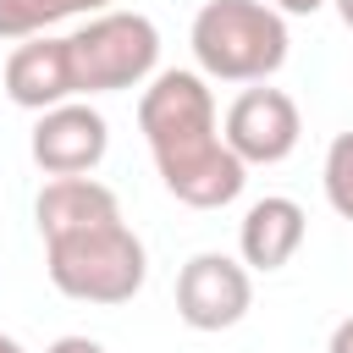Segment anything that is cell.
Masks as SVG:
<instances>
[{
    "label": "cell",
    "mask_w": 353,
    "mask_h": 353,
    "mask_svg": "<svg viewBox=\"0 0 353 353\" xmlns=\"http://www.w3.org/2000/svg\"><path fill=\"white\" fill-rule=\"evenodd\" d=\"M303 232H309V215L298 199L287 193H265L243 210V226H237V254L248 270H281L298 248H303Z\"/></svg>",
    "instance_id": "9"
},
{
    "label": "cell",
    "mask_w": 353,
    "mask_h": 353,
    "mask_svg": "<svg viewBox=\"0 0 353 353\" xmlns=\"http://www.w3.org/2000/svg\"><path fill=\"white\" fill-rule=\"evenodd\" d=\"M320 188H325V204L353 221V132H336L331 149H325V165H320Z\"/></svg>",
    "instance_id": "12"
},
{
    "label": "cell",
    "mask_w": 353,
    "mask_h": 353,
    "mask_svg": "<svg viewBox=\"0 0 353 353\" xmlns=\"http://www.w3.org/2000/svg\"><path fill=\"white\" fill-rule=\"evenodd\" d=\"M138 127H143L154 171L176 204L221 210L243 193L248 165L221 138V116H215V94H210L204 72H182V66L154 72L138 99Z\"/></svg>",
    "instance_id": "1"
},
{
    "label": "cell",
    "mask_w": 353,
    "mask_h": 353,
    "mask_svg": "<svg viewBox=\"0 0 353 353\" xmlns=\"http://www.w3.org/2000/svg\"><path fill=\"white\" fill-rule=\"evenodd\" d=\"M325 353H353V314H347V320L331 331V347H325Z\"/></svg>",
    "instance_id": "15"
},
{
    "label": "cell",
    "mask_w": 353,
    "mask_h": 353,
    "mask_svg": "<svg viewBox=\"0 0 353 353\" xmlns=\"http://www.w3.org/2000/svg\"><path fill=\"white\" fill-rule=\"evenodd\" d=\"M254 303L248 265L232 254H193L176 270V314L193 331H232Z\"/></svg>",
    "instance_id": "6"
},
{
    "label": "cell",
    "mask_w": 353,
    "mask_h": 353,
    "mask_svg": "<svg viewBox=\"0 0 353 353\" xmlns=\"http://www.w3.org/2000/svg\"><path fill=\"white\" fill-rule=\"evenodd\" d=\"M6 99L22 110H50L77 99V77H72V39H50L33 33L6 55Z\"/></svg>",
    "instance_id": "8"
},
{
    "label": "cell",
    "mask_w": 353,
    "mask_h": 353,
    "mask_svg": "<svg viewBox=\"0 0 353 353\" xmlns=\"http://www.w3.org/2000/svg\"><path fill=\"white\" fill-rule=\"evenodd\" d=\"M33 221H39V237H66V232H88L99 221H121V204L105 182L94 176H50L33 199Z\"/></svg>",
    "instance_id": "10"
},
{
    "label": "cell",
    "mask_w": 353,
    "mask_h": 353,
    "mask_svg": "<svg viewBox=\"0 0 353 353\" xmlns=\"http://www.w3.org/2000/svg\"><path fill=\"white\" fill-rule=\"evenodd\" d=\"M270 6H276L281 17H314V11H320V6H331V0H270Z\"/></svg>",
    "instance_id": "14"
},
{
    "label": "cell",
    "mask_w": 353,
    "mask_h": 353,
    "mask_svg": "<svg viewBox=\"0 0 353 353\" xmlns=\"http://www.w3.org/2000/svg\"><path fill=\"white\" fill-rule=\"evenodd\" d=\"M193 61L215 83H265L287 61V22L270 0H204L188 28Z\"/></svg>",
    "instance_id": "2"
},
{
    "label": "cell",
    "mask_w": 353,
    "mask_h": 353,
    "mask_svg": "<svg viewBox=\"0 0 353 353\" xmlns=\"http://www.w3.org/2000/svg\"><path fill=\"white\" fill-rule=\"evenodd\" d=\"M331 6H336V17H342V28L353 33V0H331Z\"/></svg>",
    "instance_id": "16"
},
{
    "label": "cell",
    "mask_w": 353,
    "mask_h": 353,
    "mask_svg": "<svg viewBox=\"0 0 353 353\" xmlns=\"http://www.w3.org/2000/svg\"><path fill=\"white\" fill-rule=\"evenodd\" d=\"M66 39L77 94H121L149 83L160 66V28L143 11H99Z\"/></svg>",
    "instance_id": "4"
},
{
    "label": "cell",
    "mask_w": 353,
    "mask_h": 353,
    "mask_svg": "<svg viewBox=\"0 0 353 353\" xmlns=\"http://www.w3.org/2000/svg\"><path fill=\"white\" fill-rule=\"evenodd\" d=\"M110 0H0V39H33L50 33L66 17H99Z\"/></svg>",
    "instance_id": "11"
},
{
    "label": "cell",
    "mask_w": 353,
    "mask_h": 353,
    "mask_svg": "<svg viewBox=\"0 0 353 353\" xmlns=\"http://www.w3.org/2000/svg\"><path fill=\"white\" fill-rule=\"evenodd\" d=\"M0 353H28V347H22V342H17L11 331H0Z\"/></svg>",
    "instance_id": "17"
},
{
    "label": "cell",
    "mask_w": 353,
    "mask_h": 353,
    "mask_svg": "<svg viewBox=\"0 0 353 353\" xmlns=\"http://www.w3.org/2000/svg\"><path fill=\"white\" fill-rule=\"evenodd\" d=\"M44 353H105V342H94V336H55Z\"/></svg>",
    "instance_id": "13"
},
{
    "label": "cell",
    "mask_w": 353,
    "mask_h": 353,
    "mask_svg": "<svg viewBox=\"0 0 353 353\" xmlns=\"http://www.w3.org/2000/svg\"><path fill=\"white\" fill-rule=\"evenodd\" d=\"M44 270H50L55 292L110 309V303L138 298V287L149 276V248L127 221H99L88 232L50 237L44 243Z\"/></svg>",
    "instance_id": "3"
},
{
    "label": "cell",
    "mask_w": 353,
    "mask_h": 353,
    "mask_svg": "<svg viewBox=\"0 0 353 353\" xmlns=\"http://www.w3.org/2000/svg\"><path fill=\"white\" fill-rule=\"evenodd\" d=\"M298 132H303V116H298L292 94L265 88V83L243 88L226 105V121H221V138L232 143V154L243 165H281L298 149Z\"/></svg>",
    "instance_id": "5"
},
{
    "label": "cell",
    "mask_w": 353,
    "mask_h": 353,
    "mask_svg": "<svg viewBox=\"0 0 353 353\" xmlns=\"http://www.w3.org/2000/svg\"><path fill=\"white\" fill-rule=\"evenodd\" d=\"M28 149H33V165L44 176H88L105 160V149H110V121L94 105L66 99V105L39 110Z\"/></svg>",
    "instance_id": "7"
}]
</instances>
